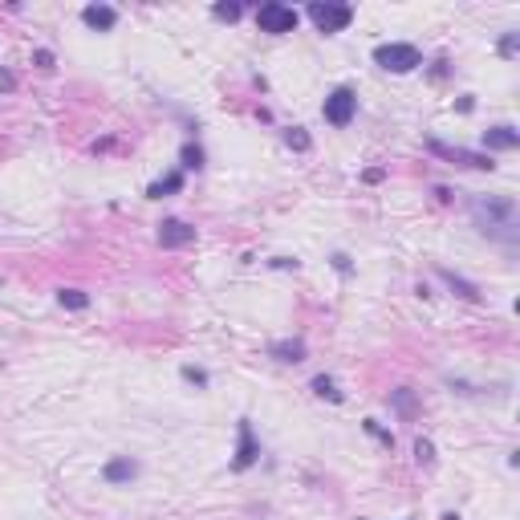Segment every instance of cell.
Here are the masks:
<instances>
[{
	"instance_id": "obj_1",
	"label": "cell",
	"mask_w": 520,
	"mask_h": 520,
	"mask_svg": "<svg viewBox=\"0 0 520 520\" xmlns=\"http://www.w3.org/2000/svg\"><path fill=\"white\" fill-rule=\"evenodd\" d=\"M374 61L382 69H390V74H411L415 65H423V53L407 41H394V45H378L374 49Z\"/></svg>"
},
{
	"instance_id": "obj_2",
	"label": "cell",
	"mask_w": 520,
	"mask_h": 520,
	"mask_svg": "<svg viewBox=\"0 0 520 520\" xmlns=\"http://www.w3.org/2000/svg\"><path fill=\"white\" fill-rule=\"evenodd\" d=\"M257 25L264 29V33H293V29H297V12H293L289 4H277V0H268V4H260Z\"/></svg>"
},
{
	"instance_id": "obj_3",
	"label": "cell",
	"mask_w": 520,
	"mask_h": 520,
	"mask_svg": "<svg viewBox=\"0 0 520 520\" xmlns=\"http://www.w3.org/2000/svg\"><path fill=\"white\" fill-rule=\"evenodd\" d=\"M354 110H358V94L346 89V86L334 89V94L325 98V106H321V114H325V122H329V127H349Z\"/></svg>"
},
{
	"instance_id": "obj_4",
	"label": "cell",
	"mask_w": 520,
	"mask_h": 520,
	"mask_svg": "<svg viewBox=\"0 0 520 520\" xmlns=\"http://www.w3.org/2000/svg\"><path fill=\"white\" fill-rule=\"evenodd\" d=\"M309 17L321 33H342L354 21V8L349 4H309Z\"/></svg>"
},
{
	"instance_id": "obj_5",
	"label": "cell",
	"mask_w": 520,
	"mask_h": 520,
	"mask_svg": "<svg viewBox=\"0 0 520 520\" xmlns=\"http://www.w3.org/2000/svg\"><path fill=\"white\" fill-rule=\"evenodd\" d=\"M476 216L484 224V232L488 228H512L517 208H512V199H476Z\"/></svg>"
},
{
	"instance_id": "obj_6",
	"label": "cell",
	"mask_w": 520,
	"mask_h": 520,
	"mask_svg": "<svg viewBox=\"0 0 520 520\" xmlns=\"http://www.w3.org/2000/svg\"><path fill=\"white\" fill-rule=\"evenodd\" d=\"M431 151L439 159H451V163H464V167H476V171H492V155H476V151H464V147H447V142H431Z\"/></svg>"
},
{
	"instance_id": "obj_7",
	"label": "cell",
	"mask_w": 520,
	"mask_h": 520,
	"mask_svg": "<svg viewBox=\"0 0 520 520\" xmlns=\"http://www.w3.org/2000/svg\"><path fill=\"white\" fill-rule=\"evenodd\" d=\"M191 240H195V228L191 224H183V219H163L159 224V244L163 248H183Z\"/></svg>"
},
{
	"instance_id": "obj_8",
	"label": "cell",
	"mask_w": 520,
	"mask_h": 520,
	"mask_svg": "<svg viewBox=\"0 0 520 520\" xmlns=\"http://www.w3.org/2000/svg\"><path fill=\"white\" fill-rule=\"evenodd\" d=\"M484 147H488V151H517L520 134L512 127H488L484 130Z\"/></svg>"
},
{
	"instance_id": "obj_9",
	"label": "cell",
	"mask_w": 520,
	"mask_h": 520,
	"mask_svg": "<svg viewBox=\"0 0 520 520\" xmlns=\"http://www.w3.org/2000/svg\"><path fill=\"white\" fill-rule=\"evenodd\" d=\"M82 21H86L89 29H114L118 25V8H110V4H86L82 8Z\"/></svg>"
},
{
	"instance_id": "obj_10",
	"label": "cell",
	"mask_w": 520,
	"mask_h": 520,
	"mask_svg": "<svg viewBox=\"0 0 520 520\" xmlns=\"http://www.w3.org/2000/svg\"><path fill=\"white\" fill-rule=\"evenodd\" d=\"M102 476H106V484H130V479L138 476V464L130 455H118V459H110L102 468Z\"/></svg>"
},
{
	"instance_id": "obj_11",
	"label": "cell",
	"mask_w": 520,
	"mask_h": 520,
	"mask_svg": "<svg viewBox=\"0 0 520 520\" xmlns=\"http://www.w3.org/2000/svg\"><path fill=\"white\" fill-rule=\"evenodd\" d=\"M260 455L257 439H252V423H240V447H236V468H252Z\"/></svg>"
},
{
	"instance_id": "obj_12",
	"label": "cell",
	"mask_w": 520,
	"mask_h": 520,
	"mask_svg": "<svg viewBox=\"0 0 520 520\" xmlns=\"http://www.w3.org/2000/svg\"><path fill=\"white\" fill-rule=\"evenodd\" d=\"M390 402H394V411H398L402 419H415V415H419V402H415V394H411V390H394V394H390Z\"/></svg>"
},
{
	"instance_id": "obj_13",
	"label": "cell",
	"mask_w": 520,
	"mask_h": 520,
	"mask_svg": "<svg viewBox=\"0 0 520 520\" xmlns=\"http://www.w3.org/2000/svg\"><path fill=\"white\" fill-rule=\"evenodd\" d=\"M439 277H443V281H447V285H451L459 297H468V301H476V297H479V289L472 285V281H464V277H455V272H447V268H443Z\"/></svg>"
},
{
	"instance_id": "obj_14",
	"label": "cell",
	"mask_w": 520,
	"mask_h": 520,
	"mask_svg": "<svg viewBox=\"0 0 520 520\" xmlns=\"http://www.w3.org/2000/svg\"><path fill=\"white\" fill-rule=\"evenodd\" d=\"M179 187H183V175H167V179L151 183V187H147V195H151V199H163V195H171V191H179Z\"/></svg>"
},
{
	"instance_id": "obj_15",
	"label": "cell",
	"mask_w": 520,
	"mask_h": 520,
	"mask_svg": "<svg viewBox=\"0 0 520 520\" xmlns=\"http://www.w3.org/2000/svg\"><path fill=\"white\" fill-rule=\"evenodd\" d=\"M272 358H281V362H301L305 342H277V346H272Z\"/></svg>"
},
{
	"instance_id": "obj_16",
	"label": "cell",
	"mask_w": 520,
	"mask_h": 520,
	"mask_svg": "<svg viewBox=\"0 0 520 520\" xmlns=\"http://www.w3.org/2000/svg\"><path fill=\"white\" fill-rule=\"evenodd\" d=\"M285 142H289L293 151H309V147H313V138H309L301 127H289V130H285Z\"/></svg>"
},
{
	"instance_id": "obj_17",
	"label": "cell",
	"mask_w": 520,
	"mask_h": 520,
	"mask_svg": "<svg viewBox=\"0 0 520 520\" xmlns=\"http://www.w3.org/2000/svg\"><path fill=\"white\" fill-rule=\"evenodd\" d=\"M313 390H317L321 398H334V402L342 398V390L334 387V378H325V374H317V378H313Z\"/></svg>"
},
{
	"instance_id": "obj_18",
	"label": "cell",
	"mask_w": 520,
	"mask_h": 520,
	"mask_svg": "<svg viewBox=\"0 0 520 520\" xmlns=\"http://www.w3.org/2000/svg\"><path fill=\"white\" fill-rule=\"evenodd\" d=\"M61 305H65V309H86L89 297L82 289H61Z\"/></svg>"
},
{
	"instance_id": "obj_19",
	"label": "cell",
	"mask_w": 520,
	"mask_h": 520,
	"mask_svg": "<svg viewBox=\"0 0 520 520\" xmlns=\"http://www.w3.org/2000/svg\"><path fill=\"white\" fill-rule=\"evenodd\" d=\"M415 455H419V464H423V468H431V464H435V443H431V439H419V443H415Z\"/></svg>"
},
{
	"instance_id": "obj_20",
	"label": "cell",
	"mask_w": 520,
	"mask_h": 520,
	"mask_svg": "<svg viewBox=\"0 0 520 520\" xmlns=\"http://www.w3.org/2000/svg\"><path fill=\"white\" fill-rule=\"evenodd\" d=\"M183 167H195V171L204 167V151H199L195 142H187V147H183Z\"/></svg>"
},
{
	"instance_id": "obj_21",
	"label": "cell",
	"mask_w": 520,
	"mask_h": 520,
	"mask_svg": "<svg viewBox=\"0 0 520 520\" xmlns=\"http://www.w3.org/2000/svg\"><path fill=\"white\" fill-rule=\"evenodd\" d=\"M216 17L219 21H236L240 17V4H216Z\"/></svg>"
},
{
	"instance_id": "obj_22",
	"label": "cell",
	"mask_w": 520,
	"mask_h": 520,
	"mask_svg": "<svg viewBox=\"0 0 520 520\" xmlns=\"http://www.w3.org/2000/svg\"><path fill=\"white\" fill-rule=\"evenodd\" d=\"M366 431H370V435H378V439H382L387 447H394V435H387L382 427H378V423H374V419H366Z\"/></svg>"
},
{
	"instance_id": "obj_23",
	"label": "cell",
	"mask_w": 520,
	"mask_h": 520,
	"mask_svg": "<svg viewBox=\"0 0 520 520\" xmlns=\"http://www.w3.org/2000/svg\"><path fill=\"white\" fill-rule=\"evenodd\" d=\"M37 65H41V69H53V53H49V49H37Z\"/></svg>"
},
{
	"instance_id": "obj_24",
	"label": "cell",
	"mask_w": 520,
	"mask_h": 520,
	"mask_svg": "<svg viewBox=\"0 0 520 520\" xmlns=\"http://www.w3.org/2000/svg\"><path fill=\"white\" fill-rule=\"evenodd\" d=\"M183 374H187V378H191V382H199V387H204V382H208V374H204V370H195V366H187V370H183Z\"/></svg>"
},
{
	"instance_id": "obj_25",
	"label": "cell",
	"mask_w": 520,
	"mask_h": 520,
	"mask_svg": "<svg viewBox=\"0 0 520 520\" xmlns=\"http://www.w3.org/2000/svg\"><path fill=\"white\" fill-rule=\"evenodd\" d=\"M0 89H17V78L8 69H0Z\"/></svg>"
},
{
	"instance_id": "obj_26",
	"label": "cell",
	"mask_w": 520,
	"mask_h": 520,
	"mask_svg": "<svg viewBox=\"0 0 520 520\" xmlns=\"http://www.w3.org/2000/svg\"><path fill=\"white\" fill-rule=\"evenodd\" d=\"M500 49H504V53H517V33H508V37L500 41Z\"/></svg>"
},
{
	"instance_id": "obj_27",
	"label": "cell",
	"mask_w": 520,
	"mask_h": 520,
	"mask_svg": "<svg viewBox=\"0 0 520 520\" xmlns=\"http://www.w3.org/2000/svg\"><path fill=\"white\" fill-rule=\"evenodd\" d=\"M443 520H459V517H455V512H447V517H443Z\"/></svg>"
}]
</instances>
